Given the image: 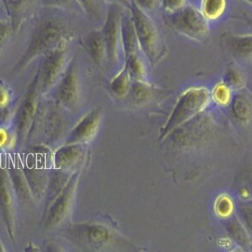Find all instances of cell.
<instances>
[{"instance_id":"6da1fadb","label":"cell","mask_w":252,"mask_h":252,"mask_svg":"<svg viewBox=\"0 0 252 252\" xmlns=\"http://www.w3.org/2000/svg\"><path fill=\"white\" fill-rule=\"evenodd\" d=\"M65 41H71L66 26L58 20H44L35 27L25 52L18 61L16 69L23 70L41 56Z\"/></svg>"},{"instance_id":"5bb4252c","label":"cell","mask_w":252,"mask_h":252,"mask_svg":"<svg viewBox=\"0 0 252 252\" xmlns=\"http://www.w3.org/2000/svg\"><path fill=\"white\" fill-rule=\"evenodd\" d=\"M222 42L229 52L235 55V57L241 58L252 57V34H224L222 38Z\"/></svg>"},{"instance_id":"ac0fdd59","label":"cell","mask_w":252,"mask_h":252,"mask_svg":"<svg viewBox=\"0 0 252 252\" xmlns=\"http://www.w3.org/2000/svg\"><path fill=\"white\" fill-rule=\"evenodd\" d=\"M132 80L126 66H122L121 71L115 75L110 83V89L118 97H124L129 92Z\"/></svg>"},{"instance_id":"4316f807","label":"cell","mask_w":252,"mask_h":252,"mask_svg":"<svg viewBox=\"0 0 252 252\" xmlns=\"http://www.w3.org/2000/svg\"><path fill=\"white\" fill-rule=\"evenodd\" d=\"M42 3L46 7L55 9H67L74 4L78 5L76 0H42Z\"/></svg>"},{"instance_id":"83f0119b","label":"cell","mask_w":252,"mask_h":252,"mask_svg":"<svg viewBox=\"0 0 252 252\" xmlns=\"http://www.w3.org/2000/svg\"><path fill=\"white\" fill-rule=\"evenodd\" d=\"M230 229H231L233 236L236 240L241 241V243H248V236H247V233L244 230L241 223H239L238 221H235V223H232Z\"/></svg>"},{"instance_id":"f546056e","label":"cell","mask_w":252,"mask_h":252,"mask_svg":"<svg viewBox=\"0 0 252 252\" xmlns=\"http://www.w3.org/2000/svg\"><path fill=\"white\" fill-rule=\"evenodd\" d=\"M158 1L159 0H134L133 2L145 11L148 12L155 9L156 6L158 5Z\"/></svg>"},{"instance_id":"52a82bcc","label":"cell","mask_w":252,"mask_h":252,"mask_svg":"<svg viewBox=\"0 0 252 252\" xmlns=\"http://www.w3.org/2000/svg\"><path fill=\"white\" fill-rule=\"evenodd\" d=\"M78 181V174H75V176L73 175L66 185L63 187L60 194L58 195L49 209L46 219L47 226H58L66 219L74 200Z\"/></svg>"},{"instance_id":"7c38bea8","label":"cell","mask_w":252,"mask_h":252,"mask_svg":"<svg viewBox=\"0 0 252 252\" xmlns=\"http://www.w3.org/2000/svg\"><path fill=\"white\" fill-rule=\"evenodd\" d=\"M83 48L98 66L107 63V50L103 30H95L83 36Z\"/></svg>"},{"instance_id":"7402d4cb","label":"cell","mask_w":252,"mask_h":252,"mask_svg":"<svg viewBox=\"0 0 252 252\" xmlns=\"http://www.w3.org/2000/svg\"><path fill=\"white\" fill-rule=\"evenodd\" d=\"M129 91L131 93L133 99L139 103L147 100L152 96V89L147 82L132 81Z\"/></svg>"},{"instance_id":"9c48e42d","label":"cell","mask_w":252,"mask_h":252,"mask_svg":"<svg viewBox=\"0 0 252 252\" xmlns=\"http://www.w3.org/2000/svg\"><path fill=\"white\" fill-rule=\"evenodd\" d=\"M79 80L74 63H70L59 82L58 99L64 106L72 107L78 102L79 97Z\"/></svg>"},{"instance_id":"4fadbf2b","label":"cell","mask_w":252,"mask_h":252,"mask_svg":"<svg viewBox=\"0 0 252 252\" xmlns=\"http://www.w3.org/2000/svg\"><path fill=\"white\" fill-rule=\"evenodd\" d=\"M83 144H66L55 152L52 162L59 169H71L82 160L84 155Z\"/></svg>"},{"instance_id":"3957f363","label":"cell","mask_w":252,"mask_h":252,"mask_svg":"<svg viewBox=\"0 0 252 252\" xmlns=\"http://www.w3.org/2000/svg\"><path fill=\"white\" fill-rule=\"evenodd\" d=\"M129 10L144 56L152 63L158 62L164 52L163 43L158 26L148 15V12L145 11L134 2H132Z\"/></svg>"},{"instance_id":"e0dca14e","label":"cell","mask_w":252,"mask_h":252,"mask_svg":"<svg viewBox=\"0 0 252 252\" xmlns=\"http://www.w3.org/2000/svg\"><path fill=\"white\" fill-rule=\"evenodd\" d=\"M227 5V0H202L200 11L209 21H215L224 15Z\"/></svg>"},{"instance_id":"d6986e66","label":"cell","mask_w":252,"mask_h":252,"mask_svg":"<svg viewBox=\"0 0 252 252\" xmlns=\"http://www.w3.org/2000/svg\"><path fill=\"white\" fill-rule=\"evenodd\" d=\"M233 111L240 121H249L252 114V105L249 98L246 95H237L233 101Z\"/></svg>"},{"instance_id":"603a6c76","label":"cell","mask_w":252,"mask_h":252,"mask_svg":"<svg viewBox=\"0 0 252 252\" xmlns=\"http://www.w3.org/2000/svg\"><path fill=\"white\" fill-rule=\"evenodd\" d=\"M223 82L231 89H239L245 85L246 78L240 69L236 66H230L227 70L225 81Z\"/></svg>"},{"instance_id":"4dcf8cb0","label":"cell","mask_w":252,"mask_h":252,"mask_svg":"<svg viewBox=\"0 0 252 252\" xmlns=\"http://www.w3.org/2000/svg\"><path fill=\"white\" fill-rule=\"evenodd\" d=\"M9 141H10V135L9 131L5 128L0 127V149L6 148L9 145Z\"/></svg>"},{"instance_id":"d6a6232c","label":"cell","mask_w":252,"mask_h":252,"mask_svg":"<svg viewBox=\"0 0 252 252\" xmlns=\"http://www.w3.org/2000/svg\"><path fill=\"white\" fill-rule=\"evenodd\" d=\"M245 2H247L248 3H252V0H243Z\"/></svg>"},{"instance_id":"8fae6325","label":"cell","mask_w":252,"mask_h":252,"mask_svg":"<svg viewBox=\"0 0 252 252\" xmlns=\"http://www.w3.org/2000/svg\"><path fill=\"white\" fill-rule=\"evenodd\" d=\"M99 119L100 115L97 112L89 113L72 129L66 140V144H83L90 141L98 129Z\"/></svg>"},{"instance_id":"30bf717a","label":"cell","mask_w":252,"mask_h":252,"mask_svg":"<svg viewBox=\"0 0 252 252\" xmlns=\"http://www.w3.org/2000/svg\"><path fill=\"white\" fill-rule=\"evenodd\" d=\"M0 211L9 233L14 231V189L8 172L0 168Z\"/></svg>"},{"instance_id":"8992f818","label":"cell","mask_w":252,"mask_h":252,"mask_svg":"<svg viewBox=\"0 0 252 252\" xmlns=\"http://www.w3.org/2000/svg\"><path fill=\"white\" fill-rule=\"evenodd\" d=\"M70 42L65 41L45 55L42 67L39 72L40 89L43 92L52 89L66 71L68 66Z\"/></svg>"},{"instance_id":"cb8c5ba5","label":"cell","mask_w":252,"mask_h":252,"mask_svg":"<svg viewBox=\"0 0 252 252\" xmlns=\"http://www.w3.org/2000/svg\"><path fill=\"white\" fill-rule=\"evenodd\" d=\"M78 7L85 14L93 16H97L98 13V2L97 0H76Z\"/></svg>"},{"instance_id":"484cf974","label":"cell","mask_w":252,"mask_h":252,"mask_svg":"<svg viewBox=\"0 0 252 252\" xmlns=\"http://www.w3.org/2000/svg\"><path fill=\"white\" fill-rule=\"evenodd\" d=\"M12 94L9 86L0 80V109H4L11 103Z\"/></svg>"},{"instance_id":"277c9868","label":"cell","mask_w":252,"mask_h":252,"mask_svg":"<svg viewBox=\"0 0 252 252\" xmlns=\"http://www.w3.org/2000/svg\"><path fill=\"white\" fill-rule=\"evenodd\" d=\"M122 16L121 6L109 4L106 19L103 27L107 50V63L112 67L124 66L125 52L122 40Z\"/></svg>"},{"instance_id":"ffe728a7","label":"cell","mask_w":252,"mask_h":252,"mask_svg":"<svg viewBox=\"0 0 252 252\" xmlns=\"http://www.w3.org/2000/svg\"><path fill=\"white\" fill-rule=\"evenodd\" d=\"M215 211L217 216L222 219L230 217L235 211V203L228 194L219 196L215 203Z\"/></svg>"},{"instance_id":"836d02e7","label":"cell","mask_w":252,"mask_h":252,"mask_svg":"<svg viewBox=\"0 0 252 252\" xmlns=\"http://www.w3.org/2000/svg\"><path fill=\"white\" fill-rule=\"evenodd\" d=\"M0 249H1V247H0ZM0 251H1V250H0Z\"/></svg>"},{"instance_id":"1f68e13d","label":"cell","mask_w":252,"mask_h":252,"mask_svg":"<svg viewBox=\"0 0 252 252\" xmlns=\"http://www.w3.org/2000/svg\"><path fill=\"white\" fill-rule=\"evenodd\" d=\"M109 4H117L121 7H126L129 9L131 6L132 1L130 0H105Z\"/></svg>"},{"instance_id":"f1b7e54d","label":"cell","mask_w":252,"mask_h":252,"mask_svg":"<svg viewBox=\"0 0 252 252\" xmlns=\"http://www.w3.org/2000/svg\"><path fill=\"white\" fill-rule=\"evenodd\" d=\"M186 2L187 0H163L162 4L164 9L169 12L170 14H172L186 5Z\"/></svg>"},{"instance_id":"5b68a950","label":"cell","mask_w":252,"mask_h":252,"mask_svg":"<svg viewBox=\"0 0 252 252\" xmlns=\"http://www.w3.org/2000/svg\"><path fill=\"white\" fill-rule=\"evenodd\" d=\"M170 23L176 32L191 40H204L209 34V21L199 9L185 5L171 14Z\"/></svg>"},{"instance_id":"7a4b0ae2","label":"cell","mask_w":252,"mask_h":252,"mask_svg":"<svg viewBox=\"0 0 252 252\" xmlns=\"http://www.w3.org/2000/svg\"><path fill=\"white\" fill-rule=\"evenodd\" d=\"M210 99L211 94L204 87H192L185 90L177 101L160 136L166 137L204 111L210 103Z\"/></svg>"},{"instance_id":"44dd1931","label":"cell","mask_w":252,"mask_h":252,"mask_svg":"<svg viewBox=\"0 0 252 252\" xmlns=\"http://www.w3.org/2000/svg\"><path fill=\"white\" fill-rule=\"evenodd\" d=\"M211 95L214 100L221 106H227L232 100L231 89L224 82L217 83Z\"/></svg>"},{"instance_id":"ba28073f","label":"cell","mask_w":252,"mask_h":252,"mask_svg":"<svg viewBox=\"0 0 252 252\" xmlns=\"http://www.w3.org/2000/svg\"><path fill=\"white\" fill-rule=\"evenodd\" d=\"M70 235L80 243L89 247H102L111 241V230L108 227L98 223L78 224L70 230Z\"/></svg>"},{"instance_id":"2e32d148","label":"cell","mask_w":252,"mask_h":252,"mask_svg":"<svg viewBox=\"0 0 252 252\" xmlns=\"http://www.w3.org/2000/svg\"><path fill=\"white\" fill-rule=\"evenodd\" d=\"M143 56V53H137L125 58L124 66L127 69L132 81L147 82V68Z\"/></svg>"},{"instance_id":"9a60e30c","label":"cell","mask_w":252,"mask_h":252,"mask_svg":"<svg viewBox=\"0 0 252 252\" xmlns=\"http://www.w3.org/2000/svg\"><path fill=\"white\" fill-rule=\"evenodd\" d=\"M122 40H123L124 52L125 58L130 55L143 53L135 33V26L132 21L130 15L122 16Z\"/></svg>"},{"instance_id":"d4e9b609","label":"cell","mask_w":252,"mask_h":252,"mask_svg":"<svg viewBox=\"0 0 252 252\" xmlns=\"http://www.w3.org/2000/svg\"><path fill=\"white\" fill-rule=\"evenodd\" d=\"M11 32L10 24L6 20H0V55L3 52L7 41L10 37Z\"/></svg>"}]
</instances>
